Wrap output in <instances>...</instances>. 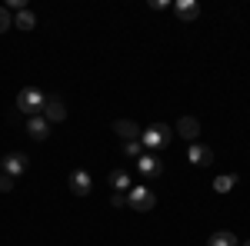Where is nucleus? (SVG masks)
Masks as SVG:
<instances>
[{"instance_id":"2","label":"nucleus","mask_w":250,"mask_h":246,"mask_svg":"<svg viewBox=\"0 0 250 246\" xmlns=\"http://www.w3.org/2000/svg\"><path fill=\"white\" fill-rule=\"evenodd\" d=\"M43 103H47V96L40 94L37 87H23V90L17 94V110H20V114H27V116L43 114Z\"/></svg>"},{"instance_id":"20","label":"nucleus","mask_w":250,"mask_h":246,"mask_svg":"<svg viewBox=\"0 0 250 246\" xmlns=\"http://www.w3.org/2000/svg\"><path fill=\"white\" fill-rule=\"evenodd\" d=\"M110 207L124 209V207H127V193H114V196H110Z\"/></svg>"},{"instance_id":"9","label":"nucleus","mask_w":250,"mask_h":246,"mask_svg":"<svg viewBox=\"0 0 250 246\" xmlns=\"http://www.w3.org/2000/svg\"><path fill=\"white\" fill-rule=\"evenodd\" d=\"M177 136H184V140H197V136H200V123H197V116H180V123H177Z\"/></svg>"},{"instance_id":"8","label":"nucleus","mask_w":250,"mask_h":246,"mask_svg":"<svg viewBox=\"0 0 250 246\" xmlns=\"http://www.w3.org/2000/svg\"><path fill=\"white\" fill-rule=\"evenodd\" d=\"M43 120L47 123H60V120H67V107H63V100H47L43 103Z\"/></svg>"},{"instance_id":"14","label":"nucleus","mask_w":250,"mask_h":246,"mask_svg":"<svg viewBox=\"0 0 250 246\" xmlns=\"http://www.w3.org/2000/svg\"><path fill=\"white\" fill-rule=\"evenodd\" d=\"M207 246H240V240L233 236L230 229H217L210 240H207Z\"/></svg>"},{"instance_id":"12","label":"nucleus","mask_w":250,"mask_h":246,"mask_svg":"<svg viewBox=\"0 0 250 246\" xmlns=\"http://www.w3.org/2000/svg\"><path fill=\"white\" fill-rule=\"evenodd\" d=\"M114 133L127 143V140H140V127L137 123H130V120H117L114 123Z\"/></svg>"},{"instance_id":"6","label":"nucleus","mask_w":250,"mask_h":246,"mask_svg":"<svg viewBox=\"0 0 250 246\" xmlns=\"http://www.w3.org/2000/svg\"><path fill=\"white\" fill-rule=\"evenodd\" d=\"M187 160H190L193 167H210L213 163V150L204 147V143H190V147H187Z\"/></svg>"},{"instance_id":"1","label":"nucleus","mask_w":250,"mask_h":246,"mask_svg":"<svg viewBox=\"0 0 250 246\" xmlns=\"http://www.w3.org/2000/svg\"><path fill=\"white\" fill-rule=\"evenodd\" d=\"M170 140H173V130L167 123H154V127H147V130H140V143H144L147 150H164Z\"/></svg>"},{"instance_id":"15","label":"nucleus","mask_w":250,"mask_h":246,"mask_svg":"<svg viewBox=\"0 0 250 246\" xmlns=\"http://www.w3.org/2000/svg\"><path fill=\"white\" fill-rule=\"evenodd\" d=\"M233 183H237V176H233V173H224V176L213 180V193H230Z\"/></svg>"},{"instance_id":"21","label":"nucleus","mask_w":250,"mask_h":246,"mask_svg":"<svg viewBox=\"0 0 250 246\" xmlns=\"http://www.w3.org/2000/svg\"><path fill=\"white\" fill-rule=\"evenodd\" d=\"M240 246H250V240H244V243H240Z\"/></svg>"},{"instance_id":"11","label":"nucleus","mask_w":250,"mask_h":246,"mask_svg":"<svg viewBox=\"0 0 250 246\" xmlns=\"http://www.w3.org/2000/svg\"><path fill=\"white\" fill-rule=\"evenodd\" d=\"M173 7H177V17L184 20V23L197 20V14H200V3H197V0H177Z\"/></svg>"},{"instance_id":"18","label":"nucleus","mask_w":250,"mask_h":246,"mask_svg":"<svg viewBox=\"0 0 250 246\" xmlns=\"http://www.w3.org/2000/svg\"><path fill=\"white\" fill-rule=\"evenodd\" d=\"M10 27H14V20H10V10H7V7H0V34H3V30H10Z\"/></svg>"},{"instance_id":"4","label":"nucleus","mask_w":250,"mask_h":246,"mask_svg":"<svg viewBox=\"0 0 250 246\" xmlns=\"http://www.w3.org/2000/svg\"><path fill=\"white\" fill-rule=\"evenodd\" d=\"M67 187H70L74 196H87V193L94 189V180H90V173H87V170H74L70 176H67Z\"/></svg>"},{"instance_id":"7","label":"nucleus","mask_w":250,"mask_h":246,"mask_svg":"<svg viewBox=\"0 0 250 246\" xmlns=\"http://www.w3.org/2000/svg\"><path fill=\"white\" fill-rule=\"evenodd\" d=\"M27 167H30V160H27L23 153H10V156H3V160H0V170L10 173V176H17V173H27Z\"/></svg>"},{"instance_id":"3","label":"nucleus","mask_w":250,"mask_h":246,"mask_svg":"<svg viewBox=\"0 0 250 246\" xmlns=\"http://www.w3.org/2000/svg\"><path fill=\"white\" fill-rule=\"evenodd\" d=\"M127 207L137 209V213H150L157 207V196L150 187H130L127 189Z\"/></svg>"},{"instance_id":"10","label":"nucleus","mask_w":250,"mask_h":246,"mask_svg":"<svg viewBox=\"0 0 250 246\" xmlns=\"http://www.w3.org/2000/svg\"><path fill=\"white\" fill-rule=\"evenodd\" d=\"M27 133H30L34 140H47V136H50V123H47L43 116H27Z\"/></svg>"},{"instance_id":"16","label":"nucleus","mask_w":250,"mask_h":246,"mask_svg":"<svg viewBox=\"0 0 250 246\" xmlns=\"http://www.w3.org/2000/svg\"><path fill=\"white\" fill-rule=\"evenodd\" d=\"M14 27H20V30H34V27H37V17H34L30 10H20L17 20H14Z\"/></svg>"},{"instance_id":"17","label":"nucleus","mask_w":250,"mask_h":246,"mask_svg":"<svg viewBox=\"0 0 250 246\" xmlns=\"http://www.w3.org/2000/svg\"><path fill=\"white\" fill-rule=\"evenodd\" d=\"M124 153H127V156H140V153H144V143H140V140H127V143H124Z\"/></svg>"},{"instance_id":"19","label":"nucleus","mask_w":250,"mask_h":246,"mask_svg":"<svg viewBox=\"0 0 250 246\" xmlns=\"http://www.w3.org/2000/svg\"><path fill=\"white\" fill-rule=\"evenodd\" d=\"M14 189V176L10 173H0V193H10Z\"/></svg>"},{"instance_id":"5","label":"nucleus","mask_w":250,"mask_h":246,"mask_svg":"<svg viewBox=\"0 0 250 246\" xmlns=\"http://www.w3.org/2000/svg\"><path fill=\"white\" fill-rule=\"evenodd\" d=\"M137 170L144 173L147 180H157L164 173V163H160V156H154V153H140L137 156Z\"/></svg>"},{"instance_id":"13","label":"nucleus","mask_w":250,"mask_h":246,"mask_svg":"<svg viewBox=\"0 0 250 246\" xmlns=\"http://www.w3.org/2000/svg\"><path fill=\"white\" fill-rule=\"evenodd\" d=\"M110 187H114L117 193H127V189L134 187V180H130L127 170H110Z\"/></svg>"}]
</instances>
